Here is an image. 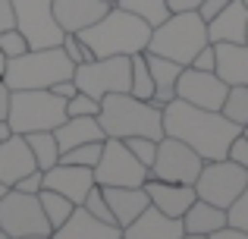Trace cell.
<instances>
[{
  "label": "cell",
  "mask_w": 248,
  "mask_h": 239,
  "mask_svg": "<svg viewBox=\"0 0 248 239\" xmlns=\"http://www.w3.org/2000/svg\"><path fill=\"white\" fill-rule=\"evenodd\" d=\"M116 6L120 10H129V13H135L139 19H145L148 25H160L164 19L170 16V6H167V0H116Z\"/></svg>",
  "instance_id": "28"
},
{
  "label": "cell",
  "mask_w": 248,
  "mask_h": 239,
  "mask_svg": "<svg viewBox=\"0 0 248 239\" xmlns=\"http://www.w3.org/2000/svg\"><path fill=\"white\" fill-rule=\"evenodd\" d=\"M207 239H248V233H242V230H236V227H230V223H226L223 230H217V233H211Z\"/></svg>",
  "instance_id": "45"
},
{
  "label": "cell",
  "mask_w": 248,
  "mask_h": 239,
  "mask_svg": "<svg viewBox=\"0 0 248 239\" xmlns=\"http://www.w3.org/2000/svg\"><path fill=\"white\" fill-rule=\"evenodd\" d=\"M226 158L236 160L239 167H245V170H248V135H245V132H239L236 139H232V145H230V151H226Z\"/></svg>",
  "instance_id": "40"
},
{
  "label": "cell",
  "mask_w": 248,
  "mask_h": 239,
  "mask_svg": "<svg viewBox=\"0 0 248 239\" xmlns=\"http://www.w3.org/2000/svg\"><path fill=\"white\" fill-rule=\"evenodd\" d=\"M188 66H192V69H204V73H214V66H217V50H214V44L207 41L204 48L195 54V60L188 63Z\"/></svg>",
  "instance_id": "38"
},
{
  "label": "cell",
  "mask_w": 248,
  "mask_h": 239,
  "mask_svg": "<svg viewBox=\"0 0 248 239\" xmlns=\"http://www.w3.org/2000/svg\"><path fill=\"white\" fill-rule=\"evenodd\" d=\"M16 25V16H13V0H0V32L13 29Z\"/></svg>",
  "instance_id": "42"
},
{
  "label": "cell",
  "mask_w": 248,
  "mask_h": 239,
  "mask_svg": "<svg viewBox=\"0 0 248 239\" xmlns=\"http://www.w3.org/2000/svg\"><path fill=\"white\" fill-rule=\"evenodd\" d=\"M182 239H207V236H201V233H182Z\"/></svg>",
  "instance_id": "50"
},
{
  "label": "cell",
  "mask_w": 248,
  "mask_h": 239,
  "mask_svg": "<svg viewBox=\"0 0 248 239\" xmlns=\"http://www.w3.org/2000/svg\"><path fill=\"white\" fill-rule=\"evenodd\" d=\"M204 0H167L170 13H188V10H198Z\"/></svg>",
  "instance_id": "44"
},
{
  "label": "cell",
  "mask_w": 248,
  "mask_h": 239,
  "mask_svg": "<svg viewBox=\"0 0 248 239\" xmlns=\"http://www.w3.org/2000/svg\"><path fill=\"white\" fill-rule=\"evenodd\" d=\"M101 151H104V142H85V145H76V148H69V151H63L60 160L63 164H79V167H91V170H94Z\"/></svg>",
  "instance_id": "31"
},
{
  "label": "cell",
  "mask_w": 248,
  "mask_h": 239,
  "mask_svg": "<svg viewBox=\"0 0 248 239\" xmlns=\"http://www.w3.org/2000/svg\"><path fill=\"white\" fill-rule=\"evenodd\" d=\"M226 92H230V85L217 73H204V69L192 66H182L179 82H176V98L195 107H204V111H220Z\"/></svg>",
  "instance_id": "13"
},
{
  "label": "cell",
  "mask_w": 248,
  "mask_h": 239,
  "mask_svg": "<svg viewBox=\"0 0 248 239\" xmlns=\"http://www.w3.org/2000/svg\"><path fill=\"white\" fill-rule=\"evenodd\" d=\"M3 73H6V57L0 54V79H3Z\"/></svg>",
  "instance_id": "49"
},
{
  "label": "cell",
  "mask_w": 248,
  "mask_h": 239,
  "mask_svg": "<svg viewBox=\"0 0 248 239\" xmlns=\"http://www.w3.org/2000/svg\"><path fill=\"white\" fill-rule=\"evenodd\" d=\"M63 120H66V101L57 98L50 88H25V92L10 95L6 123L13 126V132L25 135V132H41V129L54 132Z\"/></svg>",
  "instance_id": "6"
},
{
  "label": "cell",
  "mask_w": 248,
  "mask_h": 239,
  "mask_svg": "<svg viewBox=\"0 0 248 239\" xmlns=\"http://www.w3.org/2000/svg\"><path fill=\"white\" fill-rule=\"evenodd\" d=\"M129 95H135V98H141V101L154 98V79H151V69H148L145 50H141V54H132V85H129Z\"/></svg>",
  "instance_id": "30"
},
{
  "label": "cell",
  "mask_w": 248,
  "mask_h": 239,
  "mask_svg": "<svg viewBox=\"0 0 248 239\" xmlns=\"http://www.w3.org/2000/svg\"><path fill=\"white\" fill-rule=\"evenodd\" d=\"M242 132H245V135H248V126H245V129H242Z\"/></svg>",
  "instance_id": "54"
},
{
  "label": "cell",
  "mask_w": 248,
  "mask_h": 239,
  "mask_svg": "<svg viewBox=\"0 0 248 239\" xmlns=\"http://www.w3.org/2000/svg\"><path fill=\"white\" fill-rule=\"evenodd\" d=\"M245 29H248V6L242 0H232L214 19H207V41L211 44H242Z\"/></svg>",
  "instance_id": "19"
},
{
  "label": "cell",
  "mask_w": 248,
  "mask_h": 239,
  "mask_svg": "<svg viewBox=\"0 0 248 239\" xmlns=\"http://www.w3.org/2000/svg\"><path fill=\"white\" fill-rule=\"evenodd\" d=\"M226 208H217V205L211 202H201V198H195L192 208L182 214V227H186V233H201V236H211L217 233V230L226 227Z\"/></svg>",
  "instance_id": "25"
},
{
  "label": "cell",
  "mask_w": 248,
  "mask_h": 239,
  "mask_svg": "<svg viewBox=\"0 0 248 239\" xmlns=\"http://www.w3.org/2000/svg\"><path fill=\"white\" fill-rule=\"evenodd\" d=\"M94 186V170L91 167H79V164H57L44 173V189H54L60 195H66L73 205H82L88 189Z\"/></svg>",
  "instance_id": "14"
},
{
  "label": "cell",
  "mask_w": 248,
  "mask_h": 239,
  "mask_svg": "<svg viewBox=\"0 0 248 239\" xmlns=\"http://www.w3.org/2000/svg\"><path fill=\"white\" fill-rule=\"evenodd\" d=\"M25 50H29V41H25V35L16 29V25H13V29H6V32H0V54H3L6 60L25 54Z\"/></svg>",
  "instance_id": "35"
},
{
  "label": "cell",
  "mask_w": 248,
  "mask_h": 239,
  "mask_svg": "<svg viewBox=\"0 0 248 239\" xmlns=\"http://www.w3.org/2000/svg\"><path fill=\"white\" fill-rule=\"evenodd\" d=\"M129 145V151L135 154V158L141 160V164L151 170V164H154V154H157V142L154 139H145V135H132V139H123Z\"/></svg>",
  "instance_id": "37"
},
{
  "label": "cell",
  "mask_w": 248,
  "mask_h": 239,
  "mask_svg": "<svg viewBox=\"0 0 248 239\" xmlns=\"http://www.w3.org/2000/svg\"><path fill=\"white\" fill-rule=\"evenodd\" d=\"M76 63L63 54V48H29L25 54L6 60L3 82L10 92H25V88H50L63 79H73Z\"/></svg>",
  "instance_id": "5"
},
{
  "label": "cell",
  "mask_w": 248,
  "mask_h": 239,
  "mask_svg": "<svg viewBox=\"0 0 248 239\" xmlns=\"http://www.w3.org/2000/svg\"><path fill=\"white\" fill-rule=\"evenodd\" d=\"M141 189L148 192V202H151L157 211L170 214V217H182L188 208H192V202L198 198V195H195V186L164 183V179H154V176H148Z\"/></svg>",
  "instance_id": "16"
},
{
  "label": "cell",
  "mask_w": 248,
  "mask_h": 239,
  "mask_svg": "<svg viewBox=\"0 0 248 239\" xmlns=\"http://www.w3.org/2000/svg\"><path fill=\"white\" fill-rule=\"evenodd\" d=\"M13 16L29 48H60L63 29L54 16V0H13Z\"/></svg>",
  "instance_id": "10"
},
{
  "label": "cell",
  "mask_w": 248,
  "mask_h": 239,
  "mask_svg": "<svg viewBox=\"0 0 248 239\" xmlns=\"http://www.w3.org/2000/svg\"><path fill=\"white\" fill-rule=\"evenodd\" d=\"M148 69H151V79H154V104L157 107H167L170 101L176 98V82H179V73L182 66L173 60H167V57H157V54H148Z\"/></svg>",
  "instance_id": "24"
},
{
  "label": "cell",
  "mask_w": 248,
  "mask_h": 239,
  "mask_svg": "<svg viewBox=\"0 0 248 239\" xmlns=\"http://www.w3.org/2000/svg\"><path fill=\"white\" fill-rule=\"evenodd\" d=\"M204 44H207V22L201 19L198 10L170 13L164 22L151 29L148 54H157L179 63V66H188Z\"/></svg>",
  "instance_id": "4"
},
{
  "label": "cell",
  "mask_w": 248,
  "mask_h": 239,
  "mask_svg": "<svg viewBox=\"0 0 248 239\" xmlns=\"http://www.w3.org/2000/svg\"><path fill=\"white\" fill-rule=\"evenodd\" d=\"M201 167V154L195 148H188L186 142L173 139V135H164L157 142V154H154V164L148 170V176L154 179H164V183H186V186H195Z\"/></svg>",
  "instance_id": "11"
},
{
  "label": "cell",
  "mask_w": 248,
  "mask_h": 239,
  "mask_svg": "<svg viewBox=\"0 0 248 239\" xmlns=\"http://www.w3.org/2000/svg\"><path fill=\"white\" fill-rule=\"evenodd\" d=\"M79 38L88 44V50L94 57H116V54H141L148 50L151 41V25L145 19H139L135 13L120 10V6H110L94 25H88L85 32H79Z\"/></svg>",
  "instance_id": "2"
},
{
  "label": "cell",
  "mask_w": 248,
  "mask_h": 239,
  "mask_svg": "<svg viewBox=\"0 0 248 239\" xmlns=\"http://www.w3.org/2000/svg\"><path fill=\"white\" fill-rule=\"evenodd\" d=\"M60 48H63V54L69 57V60L79 66V63H88V60H94V54L88 50V44L82 41L76 32H63V41H60Z\"/></svg>",
  "instance_id": "33"
},
{
  "label": "cell",
  "mask_w": 248,
  "mask_h": 239,
  "mask_svg": "<svg viewBox=\"0 0 248 239\" xmlns=\"http://www.w3.org/2000/svg\"><path fill=\"white\" fill-rule=\"evenodd\" d=\"M0 230L10 239L54 233L38 195H29V192H19V189H6L3 198H0Z\"/></svg>",
  "instance_id": "9"
},
{
  "label": "cell",
  "mask_w": 248,
  "mask_h": 239,
  "mask_svg": "<svg viewBox=\"0 0 248 239\" xmlns=\"http://www.w3.org/2000/svg\"><path fill=\"white\" fill-rule=\"evenodd\" d=\"M220 113H223L226 120H232L239 129H245L248 126V85H230Z\"/></svg>",
  "instance_id": "29"
},
{
  "label": "cell",
  "mask_w": 248,
  "mask_h": 239,
  "mask_svg": "<svg viewBox=\"0 0 248 239\" xmlns=\"http://www.w3.org/2000/svg\"><path fill=\"white\" fill-rule=\"evenodd\" d=\"M54 239H123V227L97 221L85 205H76L69 221L54 230Z\"/></svg>",
  "instance_id": "18"
},
{
  "label": "cell",
  "mask_w": 248,
  "mask_h": 239,
  "mask_svg": "<svg viewBox=\"0 0 248 239\" xmlns=\"http://www.w3.org/2000/svg\"><path fill=\"white\" fill-rule=\"evenodd\" d=\"M97 113H101V101L85 92H76L66 101V117H97Z\"/></svg>",
  "instance_id": "34"
},
{
  "label": "cell",
  "mask_w": 248,
  "mask_h": 239,
  "mask_svg": "<svg viewBox=\"0 0 248 239\" xmlns=\"http://www.w3.org/2000/svg\"><path fill=\"white\" fill-rule=\"evenodd\" d=\"M10 88H6V82L0 79V120H6V113H10Z\"/></svg>",
  "instance_id": "46"
},
{
  "label": "cell",
  "mask_w": 248,
  "mask_h": 239,
  "mask_svg": "<svg viewBox=\"0 0 248 239\" xmlns=\"http://www.w3.org/2000/svg\"><path fill=\"white\" fill-rule=\"evenodd\" d=\"M10 135H13V126H10L6 120H0V142H6Z\"/></svg>",
  "instance_id": "47"
},
{
  "label": "cell",
  "mask_w": 248,
  "mask_h": 239,
  "mask_svg": "<svg viewBox=\"0 0 248 239\" xmlns=\"http://www.w3.org/2000/svg\"><path fill=\"white\" fill-rule=\"evenodd\" d=\"M242 3H245V6H248V0H242Z\"/></svg>",
  "instance_id": "56"
},
{
  "label": "cell",
  "mask_w": 248,
  "mask_h": 239,
  "mask_svg": "<svg viewBox=\"0 0 248 239\" xmlns=\"http://www.w3.org/2000/svg\"><path fill=\"white\" fill-rule=\"evenodd\" d=\"M0 239H10V236H6V233H3V230H0Z\"/></svg>",
  "instance_id": "52"
},
{
  "label": "cell",
  "mask_w": 248,
  "mask_h": 239,
  "mask_svg": "<svg viewBox=\"0 0 248 239\" xmlns=\"http://www.w3.org/2000/svg\"><path fill=\"white\" fill-rule=\"evenodd\" d=\"M226 221H230V227L242 230V233H248V183L245 189L239 192V198L226 208Z\"/></svg>",
  "instance_id": "36"
},
{
  "label": "cell",
  "mask_w": 248,
  "mask_h": 239,
  "mask_svg": "<svg viewBox=\"0 0 248 239\" xmlns=\"http://www.w3.org/2000/svg\"><path fill=\"white\" fill-rule=\"evenodd\" d=\"M3 192H6V186H3V183H0V198H3Z\"/></svg>",
  "instance_id": "51"
},
{
  "label": "cell",
  "mask_w": 248,
  "mask_h": 239,
  "mask_svg": "<svg viewBox=\"0 0 248 239\" xmlns=\"http://www.w3.org/2000/svg\"><path fill=\"white\" fill-rule=\"evenodd\" d=\"M82 205L97 217V221H104V223H116V221H113V211H110L107 198H104V189H101L97 183L88 189V195H85V202H82Z\"/></svg>",
  "instance_id": "32"
},
{
  "label": "cell",
  "mask_w": 248,
  "mask_h": 239,
  "mask_svg": "<svg viewBox=\"0 0 248 239\" xmlns=\"http://www.w3.org/2000/svg\"><path fill=\"white\" fill-rule=\"evenodd\" d=\"M50 92H54L57 98L69 101V98H73L76 92H79V88H76V82H73V79H63V82H57V85H50Z\"/></svg>",
  "instance_id": "43"
},
{
  "label": "cell",
  "mask_w": 248,
  "mask_h": 239,
  "mask_svg": "<svg viewBox=\"0 0 248 239\" xmlns=\"http://www.w3.org/2000/svg\"><path fill=\"white\" fill-rule=\"evenodd\" d=\"M248 183V170L239 167L236 160L223 158V160H204L198 179H195V195L201 202H211L217 208H230L239 198V192Z\"/></svg>",
  "instance_id": "8"
},
{
  "label": "cell",
  "mask_w": 248,
  "mask_h": 239,
  "mask_svg": "<svg viewBox=\"0 0 248 239\" xmlns=\"http://www.w3.org/2000/svg\"><path fill=\"white\" fill-rule=\"evenodd\" d=\"M22 239H54V233H38V236H22Z\"/></svg>",
  "instance_id": "48"
},
{
  "label": "cell",
  "mask_w": 248,
  "mask_h": 239,
  "mask_svg": "<svg viewBox=\"0 0 248 239\" xmlns=\"http://www.w3.org/2000/svg\"><path fill=\"white\" fill-rule=\"evenodd\" d=\"M182 217H170L154 205H148L129 227H123V239H182Z\"/></svg>",
  "instance_id": "15"
},
{
  "label": "cell",
  "mask_w": 248,
  "mask_h": 239,
  "mask_svg": "<svg viewBox=\"0 0 248 239\" xmlns=\"http://www.w3.org/2000/svg\"><path fill=\"white\" fill-rule=\"evenodd\" d=\"M113 3L107 0H54V16L60 22L63 32H85L88 25H94Z\"/></svg>",
  "instance_id": "20"
},
{
  "label": "cell",
  "mask_w": 248,
  "mask_h": 239,
  "mask_svg": "<svg viewBox=\"0 0 248 239\" xmlns=\"http://www.w3.org/2000/svg\"><path fill=\"white\" fill-rule=\"evenodd\" d=\"M107 3H116V0H107Z\"/></svg>",
  "instance_id": "55"
},
{
  "label": "cell",
  "mask_w": 248,
  "mask_h": 239,
  "mask_svg": "<svg viewBox=\"0 0 248 239\" xmlns=\"http://www.w3.org/2000/svg\"><path fill=\"white\" fill-rule=\"evenodd\" d=\"M97 120L107 139H132V135H145L154 142L164 139V107H157L154 101H141L129 92L101 98Z\"/></svg>",
  "instance_id": "3"
},
{
  "label": "cell",
  "mask_w": 248,
  "mask_h": 239,
  "mask_svg": "<svg viewBox=\"0 0 248 239\" xmlns=\"http://www.w3.org/2000/svg\"><path fill=\"white\" fill-rule=\"evenodd\" d=\"M104 198H107L110 211H113V221L116 227H129L141 211L148 208V192L141 186H101Z\"/></svg>",
  "instance_id": "21"
},
{
  "label": "cell",
  "mask_w": 248,
  "mask_h": 239,
  "mask_svg": "<svg viewBox=\"0 0 248 239\" xmlns=\"http://www.w3.org/2000/svg\"><path fill=\"white\" fill-rule=\"evenodd\" d=\"M10 189H19V192H29V195H38V192L44 189V170H31V173H25V176L19 179L16 186H10Z\"/></svg>",
  "instance_id": "39"
},
{
  "label": "cell",
  "mask_w": 248,
  "mask_h": 239,
  "mask_svg": "<svg viewBox=\"0 0 248 239\" xmlns=\"http://www.w3.org/2000/svg\"><path fill=\"white\" fill-rule=\"evenodd\" d=\"M148 167L129 151L123 139H104V151L94 164L97 186H145Z\"/></svg>",
  "instance_id": "12"
},
{
  "label": "cell",
  "mask_w": 248,
  "mask_h": 239,
  "mask_svg": "<svg viewBox=\"0 0 248 239\" xmlns=\"http://www.w3.org/2000/svg\"><path fill=\"white\" fill-rule=\"evenodd\" d=\"M230 3H232V0H204V3L198 6V13H201V19L207 22V19H214L223 6H230Z\"/></svg>",
  "instance_id": "41"
},
{
  "label": "cell",
  "mask_w": 248,
  "mask_h": 239,
  "mask_svg": "<svg viewBox=\"0 0 248 239\" xmlns=\"http://www.w3.org/2000/svg\"><path fill=\"white\" fill-rule=\"evenodd\" d=\"M31 170H38V164H35V154H31L25 135L13 132L6 142H0V183H3L6 189L16 186L19 179Z\"/></svg>",
  "instance_id": "17"
},
{
  "label": "cell",
  "mask_w": 248,
  "mask_h": 239,
  "mask_svg": "<svg viewBox=\"0 0 248 239\" xmlns=\"http://www.w3.org/2000/svg\"><path fill=\"white\" fill-rule=\"evenodd\" d=\"M245 44H248V29H245Z\"/></svg>",
  "instance_id": "53"
},
{
  "label": "cell",
  "mask_w": 248,
  "mask_h": 239,
  "mask_svg": "<svg viewBox=\"0 0 248 239\" xmlns=\"http://www.w3.org/2000/svg\"><path fill=\"white\" fill-rule=\"evenodd\" d=\"M25 142H29L31 154H35L38 170L47 173L50 167L60 164V145H57V135L50 129H41V132H25Z\"/></svg>",
  "instance_id": "26"
},
{
  "label": "cell",
  "mask_w": 248,
  "mask_h": 239,
  "mask_svg": "<svg viewBox=\"0 0 248 239\" xmlns=\"http://www.w3.org/2000/svg\"><path fill=\"white\" fill-rule=\"evenodd\" d=\"M38 202H41V208H44V217H47L50 230L63 227V223L69 221V214H73V208H76L66 195H60V192H54V189H41L38 192Z\"/></svg>",
  "instance_id": "27"
},
{
  "label": "cell",
  "mask_w": 248,
  "mask_h": 239,
  "mask_svg": "<svg viewBox=\"0 0 248 239\" xmlns=\"http://www.w3.org/2000/svg\"><path fill=\"white\" fill-rule=\"evenodd\" d=\"M239 132L242 129L220 111H204L179 98H173L164 107V135L186 142L201 154V160H223Z\"/></svg>",
  "instance_id": "1"
},
{
  "label": "cell",
  "mask_w": 248,
  "mask_h": 239,
  "mask_svg": "<svg viewBox=\"0 0 248 239\" xmlns=\"http://www.w3.org/2000/svg\"><path fill=\"white\" fill-rule=\"evenodd\" d=\"M54 135H57V145H60V154L76 148V145H85V142H104L107 139L97 117H66L54 129Z\"/></svg>",
  "instance_id": "23"
},
{
  "label": "cell",
  "mask_w": 248,
  "mask_h": 239,
  "mask_svg": "<svg viewBox=\"0 0 248 239\" xmlns=\"http://www.w3.org/2000/svg\"><path fill=\"white\" fill-rule=\"evenodd\" d=\"M214 50H217L214 73L226 85H248V44H214Z\"/></svg>",
  "instance_id": "22"
},
{
  "label": "cell",
  "mask_w": 248,
  "mask_h": 239,
  "mask_svg": "<svg viewBox=\"0 0 248 239\" xmlns=\"http://www.w3.org/2000/svg\"><path fill=\"white\" fill-rule=\"evenodd\" d=\"M76 88L91 98H107L116 92H129L132 85V57L116 54V57H94L88 63H79L73 73Z\"/></svg>",
  "instance_id": "7"
}]
</instances>
